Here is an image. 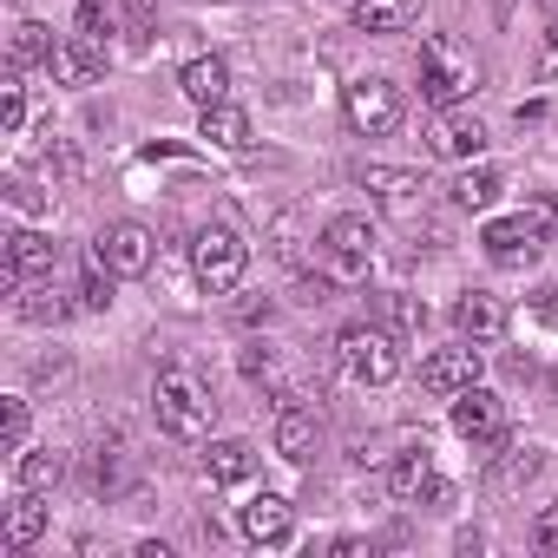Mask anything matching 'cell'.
<instances>
[{
    "label": "cell",
    "instance_id": "277c9868",
    "mask_svg": "<svg viewBox=\"0 0 558 558\" xmlns=\"http://www.w3.org/2000/svg\"><path fill=\"white\" fill-rule=\"evenodd\" d=\"M336 362H342V375L362 381V388H388V381L401 375L395 336H388V329H368V323H349V329L336 336Z\"/></svg>",
    "mask_w": 558,
    "mask_h": 558
},
{
    "label": "cell",
    "instance_id": "d6a6232c",
    "mask_svg": "<svg viewBox=\"0 0 558 558\" xmlns=\"http://www.w3.org/2000/svg\"><path fill=\"white\" fill-rule=\"evenodd\" d=\"M93 480H99L106 493H119V480H125V453H119V447H112V453L99 447V460H93Z\"/></svg>",
    "mask_w": 558,
    "mask_h": 558
},
{
    "label": "cell",
    "instance_id": "52a82bcc",
    "mask_svg": "<svg viewBox=\"0 0 558 558\" xmlns=\"http://www.w3.org/2000/svg\"><path fill=\"white\" fill-rule=\"evenodd\" d=\"M453 434L473 440V447H499L506 440V401L473 381L466 395H453Z\"/></svg>",
    "mask_w": 558,
    "mask_h": 558
},
{
    "label": "cell",
    "instance_id": "9a60e30c",
    "mask_svg": "<svg viewBox=\"0 0 558 558\" xmlns=\"http://www.w3.org/2000/svg\"><path fill=\"white\" fill-rule=\"evenodd\" d=\"M362 184H368V191L381 197V210H395V217H414L421 197H427V178H421V171H395V165H368Z\"/></svg>",
    "mask_w": 558,
    "mask_h": 558
},
{
    "label": "cell",
    "instance_id": "7402d4cb",
    "mask_svg": "<svg viewBox=\"0 0 558 558\" xmlns=\"http://www.w3.org/2000/svg\"><path fill=\"white\" fill-rule=\"evenodd\" d=\"M204 473H210V486H243V480L256 473V447H250V440H210Z\"/></svg>",
    "mask_w": 558,
    "mask_h": 558
},
{
    "label": "cell",
    "instance_id": "e575fe53",
    "mask_svg": "<svg viewBox=\"0 0 558 558\" xmlns=\"http://www.w3.org/2000/svg\"><path fill=\"white\" fill-rule=\"evenodd\" d=\"M381 310H388V323H421L427 310H414L408 296H381Z\"/></svg>",
    "mask_w": 558,
    "mask_h": 558
},
{
    "label": "cell",
    "instance_id": "5bb4252c",
    "mask_svg": "<svg viewBox=\"0 0 558 558\" xmlns=\"http://www.w3.org/2000/svg\"><path fill=\"white\" fill-rule=\"evenodd\" d=\"M427 138H434V151H440V158H460V165H473V158L486 151V125H480L473 112H460V106H447V112L434 119V132H427Z\"/></svg>",
    "mask_w": 558,
    "mask_h": 558
},
{
    "label": "cell",
    "instance_id": "6da1fadb",
    "mask_svg": "<svg viewBox=\"0 0 558 558\" xmlns=\"http://www.w3.org/2000/svg\"><path fill=\"white\" fill-rule=\"evenodd\" d=\"M210 388L191 375V368H165L158 375V388H151V414H158V427L171 434V440H204L210 434Z\"/></svg>",
    "mask_w": 558,
    "mask_h": 558
},
{
    "label": "cell",
    "instance_id": "cb8c5ba5",
    "mask_svg": "<svg viewBox=\"0 0 558 558\" xmlns=\"http://www.w3.org/2000/svg\"><path fill=\"white\" fill-rule=\"evenodd\" d=\"M53 47H60V40H53L40 21H14V34H8V66H14V73H21V66H47Z\"/></svg>",
    "mask_w": 558,
    "mask_h": 558
},
{
    "label": "cell",
    "instance_id": "d590c367",
    "mask_svg": "<svg viewBox=\"0 0 558 558\" xmlns=\"http://www.w3.org/2000/svg\"><path fill=\"white\" fill-rule=\"evenodd\" d=\"M532 310H538V316H558V283H545V290L532 296Z\"/></svg>",
    "mask_w": 558,
    "mask_h": 558
},
{
    "label": "cell",
    "instance_id": "7a4b0ae2",
    "mask_svg": "<svg viewBox=\"0 0 558 558\" xmlns=\"http://www.w3.org/2000/svg\"><path fill=\"white\" fill-rule=\"evenodd\" d=\"M473 93H480V60L460 40H427L421 47V99L434 112H447V106H460Z\"/></svg>",
    "mask_w": 558,
    "mask_h": 558
},
{
    "label": "cell",
    "instance_id": "1f68e13d",
    "mask_svg": "<svg viewBox=\"0 0 558 558\" xmlns=\"http://www.w3.org/2000/svg\"><path fill=\"white\" fill-rule=\"evenodd\" d=\"M21 119H27V99H21V73H8V86H0V125H8V132H21Z\"/></svg>",
    "mask_w": 558,
    "mask_h": 558
},
{
    "label": "cell",
    "instance_id": "f1b7e54d",
    "mask_svg": "<svg viewBox=\"0 0 558 558\" xmlns=\"http://www.w3.org/2000/svg\"><path fill=\"white\" fill-rule=\"evenodd\" d=\"M60 473H66V460H60L53 447H40V453H21V473H14V480H21L27 493H53Z\"/></svg>",
    "mask_w": 558,
    "mask_h": 558
},
{
    "label": "cell",
    "instance_id": "4dcf8cb0",
    "mask_svg": "<svg viewBox=\"0 0 558 558\" xmlns=\"http://www.w3.org/2000/svg\"><path fill=\"white\" fill-rule=\"evenodd\" d=\"M532 473H538V447H512V460H499V466H493V480H499V486L532 480Z\"/></svg>",
    "mask_w": 558,
    "mask_h": 558
},
{
    "label": "cell",
    "instance_id": "3957f363",
    "mask_svg": "<svg viewBox=\"0 0 558 558\" xmlns=\"http://www.w3.org/2000/svg\"><path fill=\"white\" fill-rule=\"evenodd\" d=\"M243 269H250V243L230 223H204L197 243H191V276H197L210 296H230L243 283Z\"/></svg>",
    "mask_w": 558,
    "mask_h": 558
},
{
    "label": "cell",
    "instance_id": "74e56055",
    "mask_svg": "<svg viewBox=\"0 0 558 558\" xmlns=\"http://www.w3.org/2000/svg\"><path fill=\"white\" fill-rule=\"evenodd\" d=\"M493 14H499V21H506V14H512V0H493Z\"/></svg>",
    "mask_w": 558,
    "mask_h": 558
},
{
    "label": "cell",
    "instance_id": "ffe728a7",
    "mask_svg": "<svg viewBox=\"0 0 558 558\" xmlns=\"http://www.w3.org/2000/svg\"><path fill=\"white\" fill-rule=\"evenodd\" d=\"M178 86H184V99L204 112V106H217V99H230V66L217 60V53H204V60H191L184 73H178Z\"/></svg>",
    "mask_w": 558,
    "mask_h": 558
},
{
    "label": "cell",
    "instance_id": "d4e9b609",
    "mask_svg": "<svg viewBox=\"0 0 558 558\" xmlns=\"http://www.w3.org/2000/svg\"><path fill=\"white\" fill-rule=\"evenodd\" d=\"M80 34L86 40H112V34H125V0H80Z\"/></svg>",
    "mask_w": 558,
    "mask_h": 558
},
{
    "label": "cell",
    "instance_id": "8992f818",
    "mask_svg": "<svg viewBox=\"0 0 558 558\" xmlns=\"http://www.w3.org/2000/svg\"><path fill=\"white\" fill-rule=\"evenodd\" d=\"M342 112H349V125H355L362 138H388V132L401 125V93H395L388 80H355L349 99H342Z\"/></svg>",
    "mask_w": 558,
    "mask_h": 558
},
{
    "label": "cell",
    "instance_id": "44dd1931",
    "mask_svg": "<svg viewBox=\"0 0 558 558\" xmlns=\"http://www.w3.org/2000/svg\"><path fill=\"white\" fill-rule=\"evenodd\" d=\"M414 14H421V0H349V21L362 34H401L414 27Z\"/></svg>",
    "mask_w": 558,
    "mask_h": 558
},
{
    "label": "cell",
    "instance_id": "8d00e7d4",
    "mask_svg": "<svg viewBox=\"0 0 558 558\" xmlns=\"http://www.w3.org/2000/svg\"><path fill=\"white\" fill-rule=\"evenodd\" d=\"M538 545H551V551H558V512H551V519H538Z\"/></svg>",
    "mask_w": 558,
    "mask_h": 558
},
{
    "label": "cell",
    "instance_id": "ac0fdd59",
    "mask_svg": "<svg viewBox=\"0 0 558 558\" xmlns=\"http://www.w3.org/2000/svg\"><path fill=\"white\" fill-rule=\"evenodd\" d=\"M453 323H460L466 342H499V336H506V303L486 296V290H466V296L453 303Z\"/></svg>",
    "mask_w": 558,
    "mask_h": 558
},
{
    "label": "cell",
    "instance_id": "9c48e42d",
    "mask_svg": "<svg viewBox=\"0 0 558 558\" xmlns=\"http://www.w3.org/2000/svg\"><path fill=\"white\" fill-rule=\"evenodd\" d=\"M53 269H60V243L53 236H40V230H14L8 236V269H0V283H8V290L40 283V276H53Z\"/></svg>",
    "mask_w": 558,
    "mask_h": 558
},
{
    "label": "cell",
    "instance_id": "ab89813d",
    "mask_svg": "<svg viewBox=\"0 0 558 558\" xmlns=\"http://www.w3.org/2000/svg\"><path fill=\"white\" fill-rule=\"evenodd\" d=\"M545 14H558V0H545Z\"/></svg>",
    "mask_w": 558,
    "mask_h": 558
},
{
    "label": "cell",
    "instance_id": "836d02e7",
    "mask_svg": "<svg viewBox=\"0 0 558 558\" xmlns=\"http://www.w3.org/2000/svg\"><path fill=\"white\" fill-rule=\"evenodd\" d=\"M558 73V14H545V53H538V80Z\"/></svg>",
    "mask_w": 558,
    "mask_h": 558
},
{
    "label": "cell",
    "instance_id": "83f0119b",
    "mask_svg": "<svg viewBox=\"0 0 558 558\" xmlns=\"http://www.w3.org/2000/svg\"><path fill=\"white\" fill-rule=\"evenodd\" d=\"M112 283H119V269L93 250L86 256V276H80V310H112Z\"/></svg>",
    "mask_w": 558,
    "mask_h": 558
},
{
    "label": "cell",
    "instance_id": "e0dca14e",
    "mask_svg": "<svg viewBox=\"0 0 558 558\" xmlns=\"http://www.w3.org/2000/svg\"><path fill=\"white\" fill-rule=\"evenodd\" d=\"M197 138H210L217 151H250V145H256L250 112H243V106H230V99H217V106H204V112H197Z\"/></svg>",
    "mask_w": 558,
    "mask_h": 558
},
{
    "label": "cell",
    "instance_id": "603a6c76",
    "mask_svg": "<svg viewBox=\"0 0 558 558\" xmlns=\"http://www.w3.org/2000/svg\"><path fill=\"white\" fill-rule=\"evenodd\" d=\"M47 532V506H40V493H14V506H8V525H0V538H8V551H21V545H34Z\"/></svg>",
    "mask_w": 558,
    "mask_h": 558
},
{
    "label": "cell",
    "instance_id": "30bf717a",
    "mask_svg": "<svg viewBox=\"0 0 558 558\" xmlns=\"http://www.w3.org/2000/svg\"><path fill=\"white\" fill-rule=\"evenodd\" d=\"M316 447H323V421H316V408H296V401L283 395V408H276V453L296 460V466H310Z\"/></svg>",
    "mask_w": 558,
    "mask_h": 558
},
{
    "label": "cell",
    "instance_id": "ba28073f",
    "mask_svg": "<svg viewBox=\"0 0 558 558\" xmlns=\"http://www.w3.org/2000/svg\"><path fill=\"white\" fill-rule=\"evenodd\" d=\"M93 250H99L119 276H145V269H151V256H158V236H151L145 223H132V217H125V223H106V230L93 236Z\"/></svg>",
    "mask_w": 558,
    "mask_h": 558
},
{
    "label": "cell",
    "instance_id": "2e32d148",
    "mask_svg": "<svg viewBox=\"0 0 558 558\" xmlns=\"http://www.w3.org/2000/svg\"><path fill=\"white\" fill-rule=\"evenodd\" d=\"M421 381L434 388V395H466L473 381H480V349H434L427 362H421Z\"/></svg>",
    "mask_w": 558,
    "mask_h": 558
},
{
    "label": "cell",
    "instance_id": "f35d334b",
    "mask_svg": "<svg viewBox=\"0 0 558 558\" xmlns=\"http://www.w3.org/2000/svg\"><path fill=\"white\" fill-rule=\"evenodd\" d=\"M551 230H558V197H551Z\"/></svg>",
    "mask_w": 558,
    "mask_h": 558
},
{
    "label": "cell",
    "instance_id": "484cf974",
    "mask_svg": "<svg viewBox=\"0 0 558 558\" xmlns=\"http://www.w3.org/2000/svg\"><path fill=\"white\" fill-rule=\"evenodd\" d=\"M493 197H499V171H493V165H466V171L453 178V204H460V210H486Z\"/></svg>",
    "mask_w": 558,
    "mask_h": 558
},
{
    "label": "cell",
    "instance_id": "4316f807",
    "mask_svg": "<svg viewBox=\"0 0 558 558\" xmlns=\"http://www.w3.org/2000/svg\"><path fill=\"white\" fill-rule=\"evenodd\" d=\"M66 310H73V303L53 290V276H40L34 290H21V316H27V323H40V329H47V323H66Z\"/></svg>",
    "mask_w": 558,
    "mask_h": 558
},
{
    "label": "cell",
    "instance_id": "d6986e66",
    "mask_svg": "<svg viewBox=\"0 0 558 558\" xmlns=\"http://www.w3.org/2000/svg\"><path fill=\"white\" fill-rule=\"evenodd\" d=\"M434 480H440V473H434V453H427V447H401V453L388 460V493H395V499H427Z\"/></svg>",
    "mask_w": 558,
    "mask_h": 558
},
{
    "label": "cell",
    "instance_id": "f546056e",
    "mask_svg": "<svg viewBox=\"0 0 558 558\" xmlns=\"http://www.w3.org/2000/svg\"><path fill=\"white\" fill-rule=\"evenodd\" d=\"M0 453H27V401H0Z\"/></svg>",
    "mask_w": 558,
    "mask_h": 558
},
{
    "label": "cell",
    "instance_id": "4fadbf2b",
    "mask_svg": "<svg viewBox=\"0 0 558 558\" xmlns=\"http://www.w3.org/2000/svg\"><path fill=\"white\" fill-rule=\"evenodd\" d=\"M53 80L60 86H73V93H86V86H99V73H106V47L99 40H86V34H73V40H60L53 47Z\"/></svg>",
    "mask_w": 558,
    "mask_h": 558
},
{
    "label": "cell",
    "instance_id": "7c38bea8",
    "mask_svg": "<svg viewBox=\"0 0 558 558\" xmlns=\"http://www.w3.org/2000/svg\"><path fill=\"white\" fill-rule=\"evenodd\" d=\"M243 538H250V545H290V538H296V506H290L283 493L250 499V506H243Z\"/></svg>",
    "mask_w": 558,
    "mask_h": 558
},
{
    "label": "cell",
    "instance_id": "5b68a950",
    "mask_svg": "<svg viewBox=\"0 0 558 558\" xmlns=\"http://www.w3.org/2000/svg\"><path fill=\"white\" fill-rule=\"evenodd\" d=\"M316 250H323V276H329V283H362L368 263H375V230H368V217H336Z\"/></svg>",
    "mask_w": 558,
    "mask_h": 558
},
{
    "label": "cell",
    "instance_id": "8fae6325",
    "mask_svg": "<svg viewBox=\"0 0 558 558\" xmlns=\"http://www.w3.org/2000/svg\"><path fill=\"white\" fill-rule=\"evenodd\" d=\"M480 243H486V256H493V263H532V256H538V243H545V230L519 210V217H493V223L480 230Z\"/></svg>",
    "mask_w": 558,
    "mask_h": 558
}]
</instances>
